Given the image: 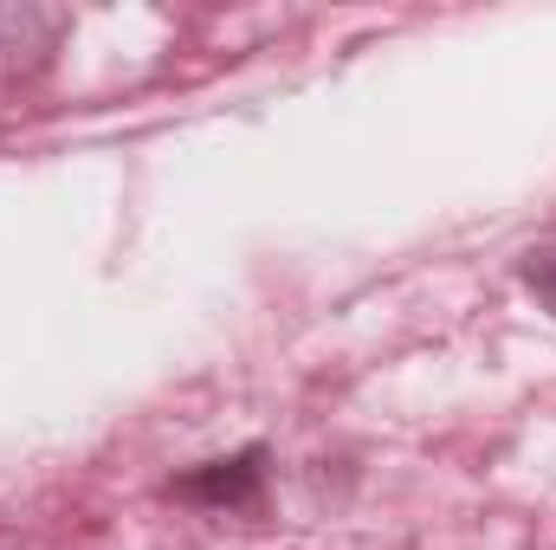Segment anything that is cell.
I'll return each mask as SVG.
<instances>
[{"label": "cell", "mask_w": 556, "mask_h": 550, "mask_svg": "<svg viewBox=\"0 0 556 550\" xmlns=\"http://www.w3.org/2000/svg\"><path fill=\"white\" fill-rule=\"evenodd\" d=\"M260 486H266V447H247L233 460H207V466L181 473L168 492L188 505H260Z\"/></svg>", "instance_id": "obj_1"}]
</instances>
